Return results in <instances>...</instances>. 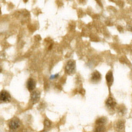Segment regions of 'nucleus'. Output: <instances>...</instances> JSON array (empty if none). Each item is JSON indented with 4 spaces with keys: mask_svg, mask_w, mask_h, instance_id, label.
<instances>
[{
    "mask_svg": "<svg viewBox=\"0 0 132 132\" xmlns=\"http://www.w3.org/2000/svg\"><path fill=\"white\" fill-rule=\"evenodd\" d=\"M75 68H76V63L74 60H69L66 63L65 71L69 75L75 73Z\"/></svg>",
    "mask_w": 132,
    "mask_h": 132,
    "instance_id": "obj_1",
    "label": "nucleus"
},
{
    "mask_svg": "<svg viewBox=\"0 0 132 132\" xmlns=\"http://www.w3.org/2000/svg\"><path fill=\"white\" fill-rule=\"evenodd\" d=\"M20 126H21V122L17 118L12 119L9 123V127L11 129H18Z\"/></svg>",
    "mask_w": 132,
    "mask_h": 132,
    "instance_id": "obj_2",
    "label": "nucleus"
},
{
    "mask_svg": "<svg viewBox=\"0 0 132 132\" xmlns=\"http://www.w3.org/2000/svg\"><path fill=\"white\" fill-rule=\"evenodd\" d=\"M0 100L1 102H9L11 100V96L8 92L5 90H2L0 94Z\"/></svg>",
    "mask_w": 132,
    "mask_h": 132,
    "instance_id": "obj_3",
    "label": "nucleus"
},
{
    "mask_svg": "<svg viewBox=\"0 0 132 132\" xmlns=\"http://www.w3.org/2000/svg\"><path fill=\"white\" fill-rule=\"evenodd\" d=\"M36 87V82L33 79H29L27 82V87L29 91H32Z\"/></svg>",
    "mask_w": 132,
    "mask_h": 132,
    "instance_id": "obj_4",
    "label": "nucleus"
},
{
    "mask_svg": "<svg viewBox=\"0 0 132 132\" xmlns=\"http://www.w3.org/2000/svg\"><path fill=\"white\" fill-rule=\"evenodd\" d=\"M101 79V75L98 71H95L91 75V81L94 82H97Z\"/></svg>",
    "mask_w": 132,
    "mask_h": 132,
    "instance_id": "obj_5",
    "label": "nucleus"
},
{
    "mask_svg": "<svg viewBox=\"0 0 132 132\" xmlns=\"http://www.w3.org/2000/svg\"><path fill=\"white\" fill-rule=\"evenodd\" d=\"M40 97V93L38 91H35L32 93L31 95V101L33 104L36 103L39 101Z\"/></svg>",
    "mask_w": 132,
    "mask_h": 132,
    "instance_id": "obj_6",
    "label": "nucleus"
},
{
    "mask_svg": "<svg viewBox=\"0 0 132 132\" xmlns=\"http://www.w3.org/2000/svg\"><path fill=\"white\" fill-rule=\"evenodd\" d=\"M106 105L109 108H114L116 105V102L112 97H109L106 101Z\"/></svg>",
    "mask_w": 132,
    "mask_h": 132,
    "instance_id": "obj_7",
    "label": "nucleus"
},
{
    "mask_svg": "<svg viewBox=\"0 0 132 132\" xmlns=\"http://www.w3.org/2000/svg\"><path fill=\"white\" fill-rule=\"evenodd\" d=\"M106 79L108 85L110 87L113 83V81H114V77H113V74L112 71H109L106 74Z\"/></svg>",
    "mask_w": 132,
    "mask_h": 132,
    "instance_id": "obj_8",
    "label": "nucleus"
},
{
    "mask_svg": "<svg viewBox=\"0 0 132 132\" xmlns=\"http://www.w3.org/2000/svg\"><path fill=\"white\" fill-rule=\"evenodd\" d=\"M106 122V119L105 118H100L97 119L96 122V124L97 126H104Z\"/></svg>",
    "mask_w": 132,
    "mask_h": 132,
    "instance_id": "obj_9",
    "label": "nucleus"
},
{
    "mask_svg": "<svg viewBox=\"0 0 132 132\" xmlns=\"http://www.w3.org/2000/svg\"><path fill=\"white\" fill-rule=\"evenodd\" d=\"M116 126H117V129L120 131H123L124 130L125 128V124L124 122L122 120H120V121H118L116 124Z\"/></svg>",
    "mask_w": 132,
    "mask_h": 132,
    "instance_id": "obj_10",
    "label": "nucleus"
},
{
    "mask_svg": "<svg viewBox=\"0 0 132 132\" xmlns=\"http://www.w3.org/2000/svg\"><path fill=\"white\" fill-rule=\"evenodd\" d=\"M104 131V128L103 126H98L97 128H96V131Z\"/></svg>",
    "mask_w": 132,
    "mask_h": 132,
    "instance_id": "obj_11",
    "label": "nucleus"
},
{
    "mask_svg": "<svg viewBox=\"0 0 132 132\" xmlns=\"http://www.w3.org/2000/svg\"><path fill=\"white\" fill-rule=\"evenodd\" d=\"M44 125L48 128V127H50V126H51V122H50V121H48V120H46L45 121H44Z\"/></svg>",
    "mask_w": 132,
    "mask_h": 132,
    "instance_id": "obj_12",
    "label": "nucleus"
},
{
    "mask_svg": "<svg viewBox=\"0 0 132 132\" xmlns=\"http://www.w3.org/2000/svg\"><path fill=\"white\" fill-rule=\"evenodd\" d=\"M57 76H58V74H57V75H52V76L51 77H50V79H52L56 78V77H57Z\"/></svg>",
    "mask_w": 132,
    "mask_h": 132,
    "instance_id": "obj_13",
    "label": "nucleus"
},
{
    "mask_svg": "<svg viewBox=\"0 0 132 132\" xmlns=\"http://www.w3.org/2000/svg\"><path fill=\"white\" fill-rule=\"evenodd\" d=\"M23 1H24V2H27V1H28V0H23Z\"/></svg>",
    "mask_w": 132,
    "mask_h": 132,
    "instance_id": "obj_14",
    "label": "nucleus"
}]
</instances>
